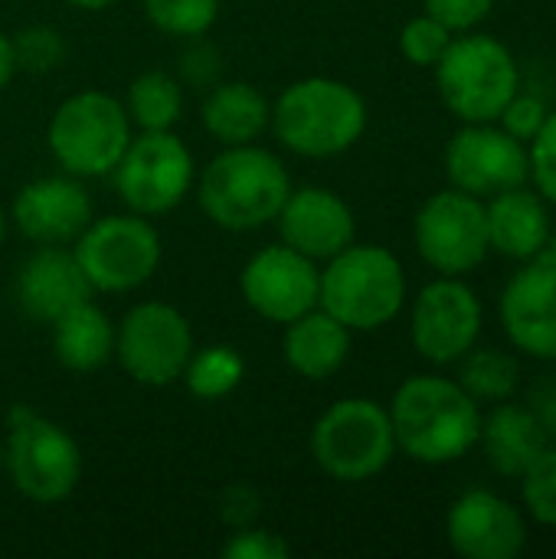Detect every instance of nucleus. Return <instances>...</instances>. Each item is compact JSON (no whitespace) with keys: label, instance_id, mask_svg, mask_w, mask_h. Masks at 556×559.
<instances>
[{"label":"nucleus","instance_id":"1","mask_svg":"<svg viewBox=\"0 0 556 559\" xmlns=\"http://www.w3.org/2000/svg\"><path fill=\"white\" fill-rule=\"evenodd\" d=\"M387 413L397 452L419 465L459 462L482 436V403L449 377H410L397 386Z\"/></svg>","mask_w":556,"mask_h":559},{"label":"nucleus","instance_id":"2","mask_svg":"<svg viewBox=\"0 0 556 559\" xmlns=\"http://www.w3.org/2000/svg\"><path fill=\"white\" fill-rule=\"evenodd\" d=\"M288 193L292 177L285 164L259 144L223 147L197 180L200 210L229 233H252L275 223Z\"/></svg>","mask_w":556,"mask_h":559},{"label":"nucleus","instance_id":"3","mask_svg":"<svg viewBox=\"0 0 556 559\" xmlns=\"http://www.w3.org/2000/svg\"><path fill=\"white\" fill-rule=\"evenodd\" d=\"M364 95L331 75L292 82L272 102V131L298 157H338L367 131Z\"/></svg>","mask_w":556,"mask_h":559},{"label":"nucleus","instance_id":"4","mask_svg":"<svg viewBox=\"0 0 556 559\" xmlns=\"http://www.w3.org/2000/svg\"><path fill=\"white\" fill-rule=\"evenodd\" d=\"M318 305L351 331H380L406 305V272L390 249L351 242L321 269Z\"/></svg>","mask_w":556,"mask_h":559},{"label":"nucleus","instance_id":"5","mask_svg":"<svg viewBox=\"0 0 556 559\" xmlns=\"http://www.w3.org/2000/svg\"><path fill=\"white\" fill-rule=\"evenodd\" d=\"M446 108L465 124H492L521 88L514 52L488 33L452 36L433 66Z\"/></svg>","mask_w":556,"mask_h":559},{"label":"nucleus","instance_id":"6","mask_svg":"<svg viewBox=\"0 0 556 559\" xmlns=\"http://www.w3.org/2000/svg\"><path fill=\"white\" fill-rule=\"evenodd\" d=\"M3 468L23 498L36 504H59L82 481V449L52 419L26 406H13L7 416Z\"/></svg>","mask_w":556,"mask_h":559},{"label":"nucleus","instance_id":"7","mask_svg":"<svg viewBox=\"0 0 556 559\" xmlns=\"http://www.w3.org/2000/svg\"><path fill=\"white\" fill-rule=\"evenodd\" d=\"M311 455L334 481L357 485L377 478L397 455L390 413L364 396L334 403L311 429Z\"/></svg>","mask_w":556,"mask_h":559},{"label":"nucleus","instance_id":"8","mask_svg":"<svg viewBox=\"0 0 556 559\" xmlns=\"http://www.w3.org/2000/svg\"><path fill=\"white\" fill-rule=\"evenodd\" d=\"M125 105L105 92L85 88L69 95L49 118V151L72 177H105L121 160L131 141Z\"/></svg>","mask_w":556,"mask_h":559},{"label":"nucleus","instance_id":"9","mask_svg":"<svg viewBox=\"0 0 556 559\" xmlns=\"http://www.w3.org/2000/svg\"><path fill=\"white\" fill-rule=\"evenodd\" d=\"M72 252L95 292L121 295L151 282L161 265L164 246L147 216L118 213L92 219L72 242Z\"/></svg>","mask_w":556,"mask_h":559},{"label":"nucleus","instance_id":"10","mask_svg":"<svg viewBox=\"0 0 556 559\" xmlns=\"http://www.w3.org/2000/svg\"><path fill=\"white\" fill-rule=\"evenodd\" d=\"M121 203L138 216H164L184 203L197 180L193 154L174 131H141L111 170Z\"/></svg>","mask_w":556,"mask_h":559},{"label":"nucleus","instance_id":"11","mask_svg":"<svg viewBox=\"0 0 556 559\" xmlns=\"http://www.w3.org/2000/svg\"><path fill=\"white\" fill-rule=\"evenodd\" d=\"M193 354V331L180 308L167 301L134 305L115 324V357L141 386H170Z\"/></svg>","mask_w":556,"mask_h":559},{"label":"nucleus","instance_id":"12","mask_svg":"<svg viewBox=\"0 0 556 559\" xmlns=\"http://www.w3.org/2000/svg\"><path fill=\"white\" fill-rule=\"evenodd\" d=\"M413 242L423 262L439 275L462 278L475 272L492 252L485 200L456 187L433 193L413 219Z\"/></svg>","mask_w":556,"mask_h":559},{"label":"nucleus","instance_id":"13","mask_svg":"<svg viewBox=\"0 0 556 559\" xmlns=\"http://www.w3.org/2000/svg\"><path fill=\"white\" fill-rule=\"evenodd\" d=\"M482 301L456 275H439L429 282L410 314V337L423 360L436 367L459 364L482 334Z\"/></svg>","mask_w":556,"mask_h":559},{"label":"nucleus","instance_id":"14","mask_svg":"<svg viewBox=\"0 0 556 559\" xmlns=\"http://www.w3.org/2000/svg\"><path fill=\"white\" fill-rule=\"evenodd\" d=\"M446 174L456 190L488 200L531 180L528 144L511 138L505 128H495V121L462 124L446 147Z\"/></svg>","mask_w":556,"mask_h":559},{"label":"nucleus","instance_id":"15","mask_svg":"<svg viewBox=\"0 0 556 559\" xmlns=\"http://www.w3.org/2000/svg\"><path fill=\"white\" fill-rule=\"evenodd\" d=\"M239 292L259 318L288 324L318 308L321 269L315 259L295 252L285 242L265 246L239 272Z\"/></svg>","mask_w":556,"mask_h":559},{"label":"nucleus","instance_id":"16","mask_svg":"<svg viewBox=\"0 0 556 559\" xmlns=\"http://www.w3.org/2000/svg\"><path fill=\"white\" fill-rule=\"evenodd\" d=\"M446 537L462 559H514L528 547V521L501 495L472 488L452 501Z\"/></svg>","mask_w":556,"mask_h":559},{"label":"nucleus","instance_id":"17","mask_svg":"<svg viewBox=\"0 0 556 559\" xmlns=\"http://www.w3.org/2000/svg\"><path fill=\"white\" fill-rule=\"evenodd\" d=\"M501 328L508 341L544 364H556V269L544 259H531L501 292Z\"/></svg>","mask_w":556,"mask_h":559},{"label":"nucleus","instance_id":"18","mask_svg":"<svg viewBox=\"0 0 556 559\" xmlns=\"http://www.w3.org/2000/svg\"><path fill=\"white\" fill-rule=\"evenodd\" d=\"M10 219L36 246H72L92 223V197L79 177H39L13 197Z\"/></svg>","mask_w":556,"mask_h":559},{"label":"nucleus","instance_id":"19","mask_svg":"<svg viewBox=\"0 0 556 559\" xmlns=\"http://www.w3.org/2000/svg\"><path fill=\"white\" fill-rule=\"evenodd\" d=\"M275 223H279L282 242L315 262L334 259L357 239L354 210L344 203V197H338L328 187L292 190Z\"/></svg>","mask_w":556,"mask_h":559},{"label":"nucleus","instance_id":"20","mask_svg":"<svg viewBox=\"0 0 556 559\" xmlns=\"http://www.w3.org/2000/svg\"><path fill=\"white\" fill-rule=\"evenodd\" d=\"M88 285L79 259L66 246H39L16 272V305L26 318L52 324L69 308L88 301Z\"/></svg>","mask_w":556,"mask_h":559},{"label":"nucleus","instance_id":"21","mask_svg":"<svg viewBox=\"0 0 556 559\" xmlns=\"http://www.w3.org/2000/svg\"><path fill=\"white\" fill-rule=\"evenodd\" d=\"M485 219H488V246L514 262H531L544 255L554 236L547 200L528 187H511L488 197Z\"/></svg>","mask_w":556,"mask_h":559},{"label":"nucleus","instance_id":"22","mask_svg":"<svg viewBox=\"0 0 556 559\" xmlns=\"http://www.w3.org/2000/svg\"><path fill=\"white\" fill-rule=\"evenodd\" d=\"M351 328H344L334 314L321 305L305 311L301 318L285 324L282 357L285 364L305 380H328L334 377L351 357Z\"/></svg>","mask_w":556,"mask_h":559},{"label":"nucleus","instance_id":"23","mask_svg":"<svg viewBox=\"0 0 556 559\" xmlns=\"http://www.w3.org/2000/svg\"><path fill=\"white\" fill-rule=\"evenodd\" d=\"M478 445L485 449L488 465L505 478H521L531 462L551 445L547 429L531 413V406L518 403H495L488 419L482 416V436Z\"/></svg>","mask_w":556,"mask_h":559},{"label":"nucleus","instance_id":"24","mask_svg":"<svg viewBox=\"0 0 556 559\" xmlns=\"http://www.w3.org/2000/svg\"><path fill=\"white\" fill-rule=\"evenodd\" d=\"M200 118L223 147L256 144L272 128V102L252 82H220L203 98Z\"/></svg>","mask_w":556,"mask_h":559},{"label":"nucleus","instance_id":"25","mask_svg":"<svg viewBox=\"0 0 556 559\" xmlns=\"http://www.w3.org/2000/svg\"><path fill=\"white\" fill-rule=\"evenodd\" d=\"M49 328L52 354L72 373L102 370L115 357V324L92 298L59 314Z\"/></svg>","mask_w":556,"mask_h":559},{"label":"nucleus","instance_id":"26","mask_svg":"<svg viewBox=\"0 0 556 559\" xmlns=\"http://www.w3.org/2000/svg\"><path fill=\"white\" fill-rule=\"evenodd\" d=\"M125 111L141 131H170L184 111V85L170 72H141L125 95Z\"/></svg>","mask_w":556,"mask_h":559},{"label":"nucleus","instance_id":"27","mask_svg":"<svg viewBox=\"0 0 556 559\" xmlns=\"http://www.w3.org/2000/svg\"><path fill=\"white\" fill-rule=\"evenodd\" d=\"M459 364V383L478 403H505L521 386V364L501 347H472Z\"/></svg>","mask_w":556,"mask_h":559},{"label":"nucleus","instance_id":"28","mask_svg":"<svg viewBox=\"0 0 556 559\" xmlns=\"http://www.w3.org/2000/svg\"><path fill=\"white\" fill-rule=\"evenodd\" d=\"M246 377V360L239 357L236 347L229 344H210V347H193L187 367H184V383L197 400L216 403L229 396Z\"/></svg>","mask_w":556,"mask_h":559},{"label":"nucleus","instance_id":"29","mask_svg":"<svg viewBox=\"0 0 556 559\" xmlns=\"http://www.w3.org/2000/svg\"><path fill=\"white\" fill-rule=\"evenodd\" d=\"M147 20L167 33V36H180V39H197L206 29H213L216 16H220V0H141Z\"/></svg>","mask_w":556,"mask_h":559},{"label":"nucleus","instance_id":"30","mask_svg":"<svg viewBox=\"0 0 556 559\" xmlns=\"http://www.w3.org/2000/svg\"><path fill=\"white\" fill-rule=\"evenodd\" d=\"M521 498L537 524L556 527V445H547L521 475Z\"/></svg>","mask_w":556,"mask_h":559},{"label":"nucleus","instance_id":"31","mask_svg":"<svg viewBox=\"0 0 556 559\" xmlns=\"http://www.w3.org/2000/svg\"><path fill=\"white\" fill-rule=\"evenodd\" d=\"M452 36H456V33L446 29L436 16L423 13V16H413V20L400 29V52H403L413 66L433 69V66L442 59V52L449 49Z\"/></svg>","mask_w":556,"mask_h":559},{"label":"nucleus","instance_id":"32","mask_svg":"<svg viewBox=\"0 0 556 559\" xmlns=\"http://www.w3.org/2000/svg\"><path fill=\"white\" fill-rule=\"evenodd\" d=\"M13 39V56H16V69L26 72H49L56 66H62L66 59V43L62 33L52 26H26L20 29Z\"/></svg>","mask_w":556,"mask_h":559},{"label":"nucleus","instance_id":"33","mask_svg":"<svg viewBox=\"0 0 556 559\" xmlns=\"http://www.w3.org/2000/svg\"><path fill=\"white\" fill-rule=\"evenodd\" d=\"M528 157H531V180L537 183V193L547 203H556V111L547 115L544 128L534 134Z\"/></svg>","mask_w":556,"mask_h":559},{"label":"nucleus","instance_id":"34","mask_svg":"<svg viewBox=\"0 0 556 559\" xmlns=\"http://www.w3.org/2000/svg\"><path fill=\"white\" fill-rule=\"evenodd\" d=\"M547 115H551V111H547V105H544L537 95H521V92H518V95L505 105V111L498 115V124H501L511 138L531 144L534 134L544 128Z\"/></svg>","mask_w":556,"mask_h":559},{"label":"nucleus","instance_id":"35","mask_svg":"<svg viewBox=\"0 0 556 559\" xmlns=\"http://www.w3.org/2000/svg\"><path fill=\"white\" fill-rule=\"evenodd\" d=\"M226 559H282L288 557V544L262 527H236V534H229L226 547H223Z\"/></svg>","mask_w":556,"mask_h":559},{"label":"nucleus","instance_id":"36","mask_svg":"<svg viewBox=\"0 0 556 559\" xmlns=\"http://www.w3.org/2000/svg\"><path fill=\"white\" fill-rule=\"evenodd\" d=\"M423 7L429 16H436L446 29H452L459 36V33H469L478 23H485L495 0H423Z\"/></svg>","mask_w":556,"mask_h":559},{"label":"nucleus","instance_id":"37","mask_svg":"<svg viewBox=\"0 0 556 559\" xmlns=\"http://www.w3.org/2000/svg\"><path fill=\"white\" fill-rule=\"evenodd\" d=\"M531 413L541 419V426L547 429L551 442L556 439V373H547L544 380L534 383L531 390V400H528Z\"/></svg>","mask_w":556,"mask_h":559},{"label":"nucleus","instance_id":"38","mask_svg":"<svg viewBox=\"0 0 556 559\" xmlns=\"http://www.w3.org/2000/svg\"><path fill=\"white\" fill-rule=\"evenodd\" d=\"M13 72H16V56H13V39L0 29V92L10 85V79H13Z\"/></svg>","mask_w":556,"mask_h":559},{"label":"nucleus","instance_id":"39","mask_svg":"<svg viewBox=\"0 0 556 559\" xmlns=\"http://www.w3.org/2000/svg\"><path fill=\"white\" fill-rule=\"evenodd\" d=\"M66 3H72V7H79V10H105V7H111V3H118V0H66Z\"/></svg>","mask_w":556,"mask_h":559},{"label":"nucleus","instance_id":"40","mask_svg":"<svg viewBox=\"0 0 556 559\" xmlns=\"http://www.w3.org/2000/svg\"><path fill=\"white\" fill-rule=\"evenodd\" d=\"M544 259H547V262H551V265H554V269H556V233H554V236H551L547 249H544Z\"/></svg>","mask_w":556,"mask_h":559},{"label":"nucleus","instance_id":"41","mask_svg":"<svg viewBox=\"0 0 556 559\" xmlns=\"http://www.w3.org/2000/svg\"><path fill=\"white\" fill-rule=\"evenodd\" d=\"M3 239H7V213L0 206V246H3Z\"/></svg>","mask_w":556,"mask_h":559},{"label":"nucleus","instance_id":"42","mask_svg":"<svg viewBox=\"0 0 556 559\" xmlns=\"http://www.w3.org/2000/svg\"><path fill=\"white\" fill-rule=\"evenodd\" d=\"M0 472H3V445H0Z\"/></svg>","mask_w":556,"mask_h":559}]
</instances>
